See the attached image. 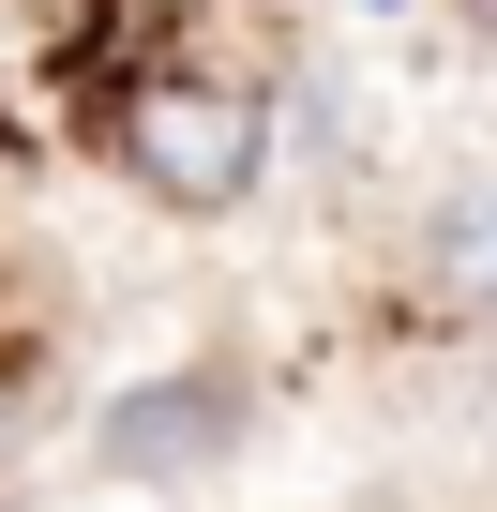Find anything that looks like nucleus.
Returning a JSON list of instances; mask_svg holds the SVG:
<instances>
[{
  "mask_svg": "<svg viewBox=\"0 0 497 512\" xmlns=\"http://www.w3.org/2000/svg\"><path fill=\"white\" fill-rule=\"evenodd\" d=\"M422 287H437V317L497 332V181H482V196H437V226H422Z\"/></svg>",
  "mask_w": 497,
  "mask_h": 512,
  "instance_id": "obj_3",
  "label": "nucleus"
},
{
  "mask_svg": "<svg viewBox=\"0 0 497 512\" xmlns=\"http://www.w3.org/2000/svg\"><path fill=\"white\" fill-rule=\"evenodd\" d=\"M241 377L226 362H166V377H136V392H106V422H91V467H121V482H196V467H226L241 452Z\"/></svg>",
  "mask_w": 497,
  "mask_h": 512,
  "instance_id": "obj_2",
  "label": "nucleus"
},
{
  "mask_svg": "<svg viewBox=\"0 0 497 512\" xmlns=\"http://www.w3.org/2000/svg\"><path fill=\"white\" fill-rule=\"evenodd\" d=\"M106 166L181 211V226H226L241 196L272 181V91L257 76H211V61H136L121 106H106Z\"/></svg>",
  "mask_w": 497,
  "mask_h": 512,
  "instance_id": "obj_1",
  "label": "nucleus"
},
{
  "mask_svg": "<svg viewBox=\"0 0 497 512\" xmlns=\"http://www.w3.org/2000/svg\"><path fill=\"white\" fill-rule=\"evenodd\" d=\"M16 16H76V0H16Z\"/></svg>",
  "mask_w": 497,
  "mask_h": 512,
  "instance_id": "obj_4",
  "label": "nucleus"
}]
</instances>
